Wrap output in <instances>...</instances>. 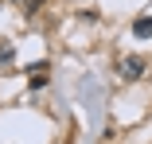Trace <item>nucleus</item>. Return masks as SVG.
<instances>
[{
    "instance_id": "f257e3e1",
    "label": "nucleus",
    "mask_w": 152,
    "mask_h": 144,
    "mask_svg": "<svg viewBox=\"0 0 152 144\" xmlns=\"http://www.w3.org/2000/svg\"><path fill=\"white\" fill-rule=\"evenodd\" d=\"M140 74H144V63L140 59H129L125 66H121V78H125V82H137Z\"/></svg>"
},
{
    "instance_id": "f03ea898",
    "label": "nucleus",
    "mask_w": 152,
    "mask_h": 144,
    "mask_svg": "<svg viewBox=\"0 0 152 144\" xmlns=\"http://www.w3.org/2000/svg\"><path fill=\"white\" fill-rule=\"evenodd\" d=\"M27 82H31V86H47V63L27 66Z\"/></svg>"
},
{
    "instance_id": "7ed1b4c3",
    "label": "nucleus",
    "mask_w": 152,
    "mask_h": 144,
    "mask_svg": "<svg viewBox=\"0 0 152 144\" xmlns=\"http://www.w3.org/2000/svg\"><path fill=\"white\" fill-rule=\"evenodd\" d=\"M133 35H137V39H148V35H152V16H140V20L133 23Z\"/></svg>"
},
{
    "instance_id": "20e7f679",
    "label": "nucleus",
    "mask_w": 152,
    "mask_h": 144,
    "mask_svg": "<svg viewBox=\"0 0 152 144\" xmlns=\"http://www.w3.org/2000/svg\"><path fill=\"white\" fill-rule=\"evenodd\" d=\"M12 59H16V47H12V43L0 47V63H12Z\"/></svg>"
}]
</instances>
